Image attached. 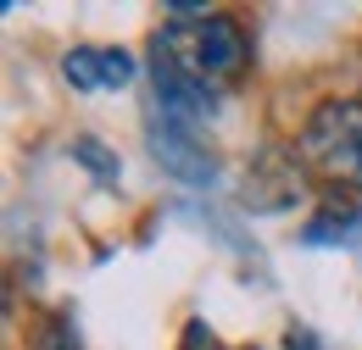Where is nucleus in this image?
Instances as JSON below:
<instances>
[{"instance_id":"f257e3e1","label":"nucleus","mask_w":362,"mask_h":350,"mask_svg":"<svg viewBox=\"0 0 362 350\" xmlns=\"http://www.w3.org/2000/svg\"><path fill=\"white\" fill-rule=\"evenodd\" d=\"M156 61L179 67L201 84H218L245 67V34L234 17H173L156 34Z\"/></svg>"},{"instance_id":"f03ea898","label":"nucleus","mask_w":362,"mask_h":350,"mask_svg":"<svg viewBox=\"0 0 362 350\" xmlns=\"http://www.w3.org/2000/svg\"><path fill=\"white\" fill-rule=\"evenodd\" d=\"M301 156L329 178H351L362 183V100H329L317 106L307 133H301Z\"/></svg>"},{"instance_id":"7ed1b4c3","label":"nucleus","mask_w":362,"mask_h":350,"mask_svg":"<svg viewBox=\"0 0 362 350\" xmlns=\"http://www.w3.org/2000/svg\"><path fill=\"white\" fill-rule=\"evenodd\" d=\"M151 84H156V117L173 123V128L195 133L201 123L218 117V95H212V84L189 78V73L168 67V61H151Z\"/></svg>"},{"instance_id":"20e7f679","label":"nucleus","mask_w":362,"mask_h":350,"mask_svg":"<svg viewBox=\"0 0 362 350\" xmlns=\"http://www.w3.org/2000/svg\"><path fill=\"white\" fill-rule=\"evenodd\" d=\"M151 156H156L162 173H173L179 183H195V189H206V183L218 178V162L201 150V139H195L189 128L162 123L156 111H151Z\"/></svg>"},{"instance_id":"39448f33","label":"nucleus","mask_w":362,"mask_h":350,"mask_svg":"<svg viewBox=\"0 0 362 350\" xmlns=\"http://www.w3.org/2000/svg\"><path fill=\"white\" fill-rule=\"evenodd\" d=\"M62 78L73 89H123L134 84V56L117 44H78L62 56Z\"/></svg>"},{"instance_id":"423d86ee","label":"nucleus","mask_w":362,"mask_h":350,"mask_svg":"<svg viewBox=\"0 0 362 350\" xmlns=\"http://www.w3.org/2000/svg\"><path fill=\"white\" fill-rule=\"evenodd\" d=\"M73 156H78L84 167H95L100 178H117V162L106 156V145H100V139H78V145H73Z\"/></svg>"},{"instance_id":"0eeeda50","label":"nucleus","mask_w":362,"mask_h":350,"mask_svg":"<svg viewBox=\"0 0 362 350\" xmlns=\"http://www.w3.org/2000/svg\"><path fill=\"white\" fill-rule=\"evenodd\" d=\"M40 350H78V334H73V322L62 317V322H50L45 339H40Z\"/></svg>"}]
</instances>
